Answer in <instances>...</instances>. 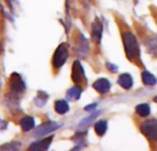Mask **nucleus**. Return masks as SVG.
I'll list each match as a JSON object with an SVG mask.
<instances>
[{"instance_id":"nucleus-8","label":"nucleus","mask_w":157,"mask_h":151,"mask_svg":"<svg viewBox=\"0 0 157 151\" xmlns=\"http://www.w3.org/2000/svg\"><path fill=\"white\" fill-rule=\"evenodd\" d=\"M110 87H111V84L109 80L104 77L98 78L93 83V88L100 94H106L107 92H109L110 89Z\"/></svg>"},{"instance_id":"nucleus-2","label":"nucleus","mask_w":157,"mask_h":151,"mask_svg":"<svg viewBox=\"0 0 157 151\" xmlns=\"http://www.w3.org/2000/svg\"><path fill=\"white\" fill-rule=\"evenodd\" d=\"M69 57V50H68V44L63 42L61 43L55 50L53 56H52V64L53 66V67L55 69H58L60 67H62L65 62L67 61Z\"/></svg>"},{"instance_id":"nucleus-18","label":"nucleus","mask_w":157,"mask_h":151,"mask_svg":"<svg viewBox=\"0 0 157 151\" xmlns=\"http://www.w3.org/2000/svg\"><path fill=\"white\" fill-rule=\"evenodd\" d=\"M48 98H49V96H48V94H47L46 92H44V91H40V92L38 93V95L36 96L35 100H34L35 104L38 105L39 107H42L44 104H46V102H47V101H48Z\"/></svg>"},{"instance_id":"nucleus-1","label":"nucleus","mask_w":157,"mask_h":151,"mask_svg":"<svg viewBox=\"0 0 157 151\" xmlns=\"http://www.w3.org/2000/svg\"><path fill=\"white\" fill-rule=\"evenodd\" d=\"M122 42L127 58L132 62H137L140 59V46L136 36L130 30L122 32Z\"/></svg>"},{"instance_id":"nucleus-6","label":"nucleus","mask_w":157,"mask_h":151,"mask_svg":"<svg viewBox=\"0 0 157 151\" xmlns=\"http://www.w3.org/2000/svg\"><path fill=\"white\" fill-rule=\"evenodd\" d=\"M86 78L85 71L83 66L81 65L79 60L74 62L72 66V79L75 84H81Z\"/></svg>"},{"instance_id":"nucleus-15","label":"nucleus","mask_w":157,"mask_h":151,"mask_svg":"<svg viewBox=\"0 0 157 151\" xmlns=\"http://www.w3.org/2000/svg\"><path fill=\"white\" fill-rule=\"evenodd\" d=\"M142 80L144 84L146 86H155L157 83V79L155 78V77L148 71H143Z\"/></svg>"},{"instance_id":"nucleus-13","label":"nucleus","mask_w":157,"mask_h":151,"mask_svg":"<svg viewBox=\"0 0 157 151\" xmlns=\"http://www.w3.org/2000/svg\"><path fill=\"white\" fill-rule=\"evenodd\" d=\"M70 106L65 100H58L54 103V110L59 114H65L69 112Z\"/></svg>"},{"instance_id":"nucleus-4","label":"nucleus","mask_w":157,"mask_h":151,"mask_svg":"<svg viewBox=\"0 0 157 151\" xmlns=\"http://www.w3.org/2000/svg\"><path fill=\"white\" fill-rule=\"evenodd\" d=\"M63 124H56V123H52V122H45L42 125H40L39 127H37L34 132H33V137H43L45 135H48L55 130H57L58 128L62 127Z\"/></svg>"},{"instance_id":"nucleus-17","label":"nucleus","mask_w":157,"mask_h":151,"mask_svg":"<svg viewBox=\"0 0 157 151\" xmlns=\"http://www.w3.org/2000/svg\"><path fill=\"white\" fill-rule=\"evenodd\" d=\"M135 111H136V113L140 117H147L151 113V108L148 104L142 103V104H139L136 106Z\"/></svg>"},{"instance_id":"nucleus-19","label":"nucleus","mask_w":157,"mask_h":151,"mask_svg":"<svg viewBox=\"0 0 157 151\" xmlns=\"http://www.w3.org/2000/svg\"><path fill=\"white\" fill-rule=\"evenodd\" d=\"M147 47L149 49L150 54L157 56V37H153L148 41Z\"/></svg>"},{"instance_id":"nucleus-22","label":"nucleus","mask_w":157,"mask_h":151,"mask_svg":"<svg viewBox=\"0 0 157 151\" xmlns=\"http://www.w3.org/2000/svg\"><path fill=\"white\" fill-rule=\"evenodd\" d=\"M88 106H89V107H86V108H85L86 111H90V110L94 109V108L96 107V104H91V105H88Z\"/></svg>"},{"instance_id":"nucleus-10","label":"nucleus","mask_w":157,"mask_h":151,"mask_svg":"<svg viewBox=\"0 0 157 151\" xmlns=\"http://www.w3.org/2000/svg\"><path fill=\"white\" fill-rule=\"evenodd\" d=\"M87 48H88V44L86 39L83 35H81V39H79V41L76 42L75 46L74 47V50L77 54V55L85 56V54H86L87 52Z\"/></svg>"},{"instance_id":"nucleus-9","label":"nucleus","mask_w":157,"mask_h":151,"mask_svg":"<svg viewBox=\"0 0 157 151\" xmlns=\"http://www.w3.org/2000/svg\"><path fill=\"white\" fill-rule=\"evenodd\" d=\"M103 31V26L99 18H97L92 25V38L94 41L99 42Z\"/></svg>"},{"instance_id":"nucleus-11","label":"nucleus","mask_w":157,"mask_h":151,"mask_svg":"<svg viewBox=\"0 0 157 151\" xmlns=\"http://www.w3.org/2000/svg\"><path fill=\"white\" fill-rule=\"evenodd\" d=\"M118 83L121 87H122L125 89H132V85H133V79L132 77V76L128 73H124L121 74L119 78H118Z\"/></svg>"},{"instance_id":"nucleus-7","label":"nucleus","mask_w":157,"mask_h":151,"mask_svg":"<svg viewBox=\"0 0 157 151\" xmlns=\"http://www.w3.org/2000/svg\"><path fill=\"white\" fill-rule=\"evenodd\" d=\"M52 140H53V136H50V137H45L43 139H40V140H38V141L33 142L29 147V149L30 150H47V149H49L50 146L52 145Z\"/></svg>"},{"instance_id":"nucleus-12","label":"nucleus","mask_w":157,"mask_h":151,"mask_svg":"<svg viewBox=\"0 0 157 151\" xmlns=\"http://www.w3.org/2000/svg\"><path fill=\"white\" fill-rule=\"evenodd\" d=\"M20 126L24 132H29L32 130L35 126V120L31 116H24L20 120Z\"/></svg>"},{"instance_id":"nucleus-23","label":"nucleus","mask_w":157,"mask_h":151,"mask_svg":"<svg viewBox=\"0 0 157 151\" xmlns=\"http://www.w3.org/2000/svg\"><path fill=\"white\" fill-rule=\"evenodd\" d=\"M154 101H155L157 103V96H155V97L154 98Z\"/></svg>"},{"instance_id":"nucleus-5","label":"nucleus","mask_w":157,"mask_h":151,"mask_svg":"<svg viewBox=\"0 0 157 151\" xmlns=\"http://www.w3.org/2000/svg\"><path fill=\"white\" fill-rule=\"evenodd\" d=\"M9 88L12 92L20 93L25 90L26 84L20 75L17 73H13L9 79Z\"/></svg>"},{"instance_id":"nucleus-21","label":"nucleus","mask_w":157,"mask_h":151,"mask_svg":"<svg viewBox=\"0 0 157 151\" xmlns=\"http://www.w3.org/2000/svg\"><path fill=\"white\" fill-rule=\"evenodd\" d=\"M108 67L109 68V70H111V71H113V72H117L118 71V69H117V67L115 66H113L112 64H108Z\"/></svg>"},{"instance_id":"nucleus-3","label":"nucleus","mask_w":157,"mask_h":151,"mask_svg":"<svg viewBox=\"0 0 157 151\" xmlns=\"http://www.w3.org/2000/svg\"><path fill=\"white\" fill-rule=\"evenodd\" d=\"M142 134L151 142L157 141V120L148 119L144 121L140 126Z\"/></svg>"},{"instance_id":"nucleus-20","label":"nucleus","mask_w":157,"mask_h":151,"mask_svg":"<svg viewBox=\"0 0 157 151\" xmlns=\"http://www.w3.org/2000/svg\"><path fill=\"white\" fill-rule=\"evenodd\" d=\"M21 147V145L18 142H12V143H7L3 145L0 149L2 150H17Z\"/></svg>"},{"instance_id":"nucleus-14","label":"nucleus","mask_w":157,"mask_h":151,"mask_svg":"<svg viewBox=\"0 0 157 151\" xmlns=\"http://www.w3.org/2000/svg\"><path fill=\"white\" fill-rule=\"evenodd\" d=\"M81 94H82V89L78 86H75L68 89L66 96H67L68 100L74 101L79 100L81 97Z\"/></svg>"},{"instance_id":"nucleus-16","label":"nucleus","mask_w":157,"mask_h":151,"mask_svg":"<svg viewBox=\"0 0 157 151\" xmlns=\"http://www.w3.org/2000/svg\"><path fill=\"white\" fill-rule=\"evenodd\" d=\"M95 132L98 136L102 137L105 135L108 129V122L106 120H99L95 124Z\"/></svg>"}]
</instances>
